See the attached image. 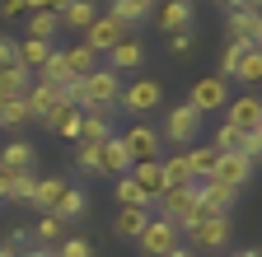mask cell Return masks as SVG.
<instances>
[{
    "instance_id": "1",
    "label": "cell",
    "mask_w": 262,
    "mask_h": 257,
    "mask_svg": "<svg viewBox=\"0 0 262 257\" xmlns=\"http://www.w3.org/2000/svg\"><path fill=\"white\" fill-rule=\"evenodd\" d=\"M122 99V80L108 66H94L89 75H80V112H117Z\"/></svg>"
},
{
    "instance_id": "2",
    "label": "cell",
    "mask_w": 262,
    "mask_h": 257,
    "mask_svg": "<svg viewBox=\"0 0 262 257\" xmlns=\"http://www.w3.org/2000/svg\"><path fill=\"white\" fill-rule=\"evenodd\" d=\"M183 243V234H178V224H169V220H159V215H150L145 220V229L136 234V248L145 252V257H169L173 248Z\"/></svg>"
},
{
    "instance_id": "3",
    "label": "cell",
    "mask_w": 262,
    "mask_h": 257,
    "mask_svg": "<svg viewBox=\"0 0 262 257\" xmlns=\"http://www.w3.org/2000/svg\"><path fill=\"white\" fill-rule=\"evenodd\" d=\"M164 99V89L159 80H136V84H122V99H117V112H131V117H145L155 112Z\"/></svg>"
},
{
    "instance_id": "4",
    "label": "cell",
    "mask_w": 262,
    "mask_h": 257,
    "mask_svg": "<svg viewBox=\"0 0 262 257\" xmlns=\"http://www.w3.org/2000/svg\"><path fill=\"white\" fill-rule=\"evenodd\" d=\"M122 141V150H126V159L131 164H145V159H159V131L155 126H145V122H136V126H126V131L117 136Z\"/></svg>"
},
{
    "instance_id": "5",
    "label": "cell",
    "mask_w": 262,
    "mask_h": 257,
    "mask_svg": "<svg viewBox=\"0 0 262 257\" xmlns=\"http://www.w3.org/2000/svg\"><path fill=\"white\" fill-rule=\"evenodd\" d=\"M229 234H234V229H229V215H206L202 224H192V229H187V243L196 252H220L229 243Z\"/></svg>"
},
{
    "instance_id": "6",
    "label": "cell",
    "mask_w": 262,
    "mask_h": 257,
    "mask_svg": "<svg viewBox=\"0 0 262 257\" xmlns=\"http://www.w3.org/2000/svg\"><path fill=\"white\" fill-rule=\"evenodd\" d=\"M196 131H202V112H192L187 103H178V108H169V117H164V136L159 141H173V145H192L196 141Z\"/></svg>"
},
{
    "instance_id": "7",
    "label": "cell",
    "mask_w": 262,
    "mask_h": 257,
    "mask_svg": "<svg viewBox=\"0 0 262 257\" xmlns=\"http://www.w3.org/2000/svg\"><path fill=\"white\" fill-rule=\"evenodd\" d=\"M225 103H229V89H225V80H215V75H206V80H196L192 89H187V108L192 112H225Z\"/></svg>"
},
{
    "instance_id": "8",
    "label": "cell",
    "mask_w": 262,
    "mask_h": 257,
    "mask_svg": "<svg viewBox=\"0 0 262 257\" xmlns=\"http://www.w3.org/2000/svg\"><path fill=\"white\" fill-rule=\"evenodd\" d=\"M253 178V164L239 154V150H229V154H215V169H211V182L229 187V192H244Z\"/></svg>"
},
{
    "instance_id": "9",
    "label": "cell",
    "mask_w": 262,
    "mask_h": 257,
    "mask_svg": "<svg viewBox=\"0 0 262 257\" xmlns=\"http://www.w3.org/2000/svg\"><path fill=\"white\" fill-rule=\"evenodd\" d=\"M126 33H131V28H122V24L113 19V14H98V19H94V24L84 28V42H89V47H94L98 56H108V52H113V47H117V42H122Z\"/></svg>"
},
{
    "instance_id": "10",
    "label": "cell",
    "mask_w": 262,
    "mask_h": 257,
    "mask_svg": "<svg viewBox=\"0 0 262 257\" xmlns=\"http://www.w3.org/2000/svg\"><path fill=\"white\" fill-rule=\"evenodd\" d=\"M225 126H234V131H262V103L253 94H239L234 103H225Z\"/></svg>"
},
{
    "instance_id": "11",
    "label": "cell",
    "mask_w": 262,
    "mask_h": 257,
    "mask_svg": "<svg viewBox=\"0 0 262 257\" xmlns=\"http://www.w3.org/2000/svg\"><path fill=\"white\" fill-rule=\"evenodd\" d=\"M150 206H155V215H159V220L178 224V215H183L187 206H196V187H164Z\"/></svg>"
},
{
    "instance_id": "12",
    "label": "cell",
    "mask_w": 262,
    "mask_h": 257,
    "mask_svg": "<svg viewBox=\"0 0 262 257\" xmlns=\"http://www.w3.org/2000/svg\"><path fill=\"white\" fill-rule=\"evenodd\" d=\"M229 42H244V47H262V14L253 10H229Z\"/></svg>"
},
{
    "instance_id": "13",
    "label": "cell",
    "mask_w": 262,
    "mask_h": 257,
    "mask_svg": "<svg viewBox=\"0 0 262 257\" xmlns=\"http://www.w3.org/2000/svg\"><path fill=\"white\" fill-rule=\"evenodd\" d=\"M122 173H131V159H126L122 141L117 136L98 141V178H122Z\"/></svg>"
},
{
    "instance_id": "14",
    "label": "cell",
    "mask_w": 262,
    "mask_h": 257,
    "mask_svg": "<svg viewBox=\"0 0 262 257\" xmlns=\"http://www.w3.org/2000/svg\"><path fill=\"white\" fill-rule=\"evenodd\" d=\"M155 24L164 28V33H187L192 28V0H164V5L155 10Z\"/></svg>"
},
{
    "instance_id": "15",
    "label": "cell",
    "mask_w": 262,
    "mask_h": 257,
    "mask_svg": "<svg viewBox=\"0 0 262 257\" xmlns=\"http://www.w3.org/2000/svg\"><path fill=\"white\" fill-rule=\"evenodd\" d=\"M234 197L239 192H229V187H220V182H196V201H202V211L206 215H229V206H234Z\"/></svg>"
},
{
    "instance_id": "16",
    "label": "cell",
    "mask_w": 262,
    "mask_h": 257,
    "mask_svg": "<svg viewBox=\"0 0 262 257\" xmlns=\"http://www.w3.org/2000/svg\"><path fill=\"white\" fill-rule=\"evenodd\" d=\"M94 19H98V5H94V0H66L61 14H56V24H61V28H71V33H84Z\"/></svg>"
},
{
    "instance_id": "17",
    "label": "cell",
    "mask_w": 262,
    "mask_h": 257,
    "mask_svg": "<svg viewBox=\"0 0 262 257\" xmlns=\"http://www.w3.org/2000/svg\"><path fill=\"white\" fill-rule=\"evenodd\" d=\"M42 122H47V131H52V136H61V141H80V108L61 103V108H52Z\"/></svg>"
},
{
    "instance_id": "18",
    "label": "cell",
    "mask_w": 262,
    "mask_h": 257,
    "mask_svg": "<svg viewBox=\"0 0 262 257\" xmlns=\"http://www.w3.org/2000/svg\"><path fill=\"white\" fill-rule=\"evenodd\" d=\"M141 61H145V47H141V38H131V33H126V38H122V42L108 52V71H117V75H122V71H136Z\"/></svg>"
},
{
    "instance_id": "19",
    "label": "cell",
    "mask_w": 262,
    "mask_h": 257,
    "mask_svg": "<svg viewBox=\"0 0 262 257\" xmlns=\"http://www.w3.org/2000/svg\"><path fill=\"white\" fill-rule=\"evenodd\" d=\"M24 103H28V112H33V117L42 122L52 108H61V94H56L52 84H42V80H33V84H28V94H24Z\"/></svg>"
},
{
    "instance_id": "20",
    "label": "cell",
    "mask_w": 262,
    "mask_h": 257,
    "mask_svg": "<svg viewBox=\"0 0 262 257\" xmlns=\"http://www.w3.org/2000/svg\"><path fill=\"white\" fill-rule=\"evenodd\" d=\"M131 182L145 192V201H155L164 192V173H159V159H145V164H131Z\"/></svg>"
},
{
    "instance_id": "21",
    "label": "cell",
    "mask_w": 262,
    "mask_h": 257,
    "mask_svg": "<svg viewBox=\"0 0 262 257\" xmlns=\"http://www.w3.org/2000/svg\"><path fill=\"white\" fill-rule=\"evenodd\" d=\"M52 52H56L52 42H38V38H24V42H19V66H24L28 75H38V71L47 66V61H52Z\"/></svg>"
},
{
    "instance_id": "22",
    "label": "cell",
    "mask_w": 262,
    "mask_h": 257,
    "mask_svg": "<svg viewBox=\"0 0 262 257\" xmlns=\"http://www.w3.org/2000/svg\"><path fill=\"white\" fill-rule=\"evenodd\" d=\"M122 28H131V24H145L150 14H155V0H113V10H108Z\"/></svg>"
},
{
    "instance_id": "23",
    "label": "cell",
    "mask_w": 262,
    "mask_h": 257,
    "mask_svg": "<svg viewBox=\"0 0 262 257\" xmlns=\"http://www.w3.org/2000/svg\"><path fill=\"white\" fill-rule=\"evenodd\" d=\"M183 159H187L192 182H206V178H211V169H215V150H211V145H187V150H183Z\"/></svg>"
},
{
    "instance_id": "24",
    "label": "cell",
    "mask_w": 262,
    "mask_h": 257,
    "mask_svg": "<svg viewBox=\"0 0 262 257\" xmlns=\"http://www.w3.org/2000/svg\"><path fill=\"white\" fill-rule=\"evenodd\" d=\"M113 136V112H80V141L98 145Z\"/></svg>"
},
{
    "instance_id": "25",
    "label": "cell",
    "mask_w": 262,
    "mask_h": 257,
    "mask_svg": "<svg viewBox=\"0 0 262 257\" xmlns=\"http://www.w3.org/2000/svg\"><path fill=\"white\" fill-rule=\"evenodd\" d=\"M61 61H66V71L80 80V75H89V71L98 66V52H94L89 42H75V47H66V52H61Z\"/></svg>"
},
{
    "instance_id": "26",
    "label": "cell",
    "mask_w": 262,
    "mask_h": 257,
    "mask_svg": "<svg viewBox=\"0 0 262 257\" xmlns=\"http://www.w3.org/2000/svg\"><path fill=\"white\" fill-rule=\"evenodd\" d=\"M66 187H71L66 178H38V187H33V206H42V211L52 215V211H56V201L66 197Z\"/></svg>"
},
{
    "instance_id": "27",
    "label": "cell",
    "mask_w": 262,
    "mask_h": 257,
    "mask_svg": "<svg viewBox=\"0 0 262 257\" xmlns=\"http://www.w3.org/2000/svg\"><path fill=\"white\" fill-rule=\"evenodd\" d=\"M145 220H150V211H145V206H122V211H117V220H113V229H117L122 239H136V234L145 229Z\"/></svg>"
},
{
    "instance_id": "28",
    "label": "cell",
    "mask_w": 262,
    "mask_h": 257,
    "mask_svg": "<svg viewBox=\"0 0 262 257\" xmlns=\"http://www.w3.org/2000/svg\"><path fill=\"white\" fill-rule=\"evenodd\" d=\"M159 173H164V187H196V182H192V173H187L183 150H178L173 159H159Z\"/></svg>"
},
{
    "instance_id": "29",
    "label": "cell",
    "mask_w": 262,
    "mask_h": 257,
    "mask_svg": "<svg viewBox=\"0 0 262 257\" xmlns=\"http://www.w3.org/2000/svg\"><path fill=\"white\" fill-rule=\"evenodd\" d=\"M28 84H33V75L19 66V61H14V66H0V89H5L10 99H24V94H28Z\"/></svg>"
},
{
    "instance_id": "30",
    "label": "cell",
    "mask_w": 262,
    "mask_h": 257,
    "mask_svg": "<svg viewBox=\"0 0 262 257\" xmlns=\"http://www.w3.org/2000/svg\"><path fill=\"white\" fill-rule=\"evenodd\" d=\"M84 211H89V197H84L80 187H66V197L56 201V211H52V215H56V220H80Z\"/></svg>"
},
{
    "instance_id": "31",
    "label": "cell",
    "mask_w": 262,
    "mask_h": 257,
    "mask_svg": "<svg viewBox=\"0 0 262 257\" xmlns=\"http://www.w3.org/2000/svg\"><path fill=\"white\" fill-rule=\"evenodd\" d=\"M28 122H33V112H28L24 99H10L5 108H0V126H5V131H24Z\"/></svg>"
},
{
    "instance_id": "32",
    "label": "cell",
    "mask_w": 262,
    "mask_h": 257,
    "mask_svg": "<svg viewBox=\"0 0 262 257\" xmlns=\"http://www.w3.org/2000/svg\"><path fill=\"white\" fill-rule=\"evenodd\" d=\"M56 33H61L56 14H42V10H33V14H28V38H38V42H52Z\"/></svg>"
},
{
    "instance_id": "33",
    "label": "cell",
    "mask_w": 262,
    "mask_h": 257,
    "mask_svg": "<svg viewBox=\"0 0 262 257\" xmlns=\"http://www.w3.org/2000/svg\"><path fill=\"white\" fill-rule=\"evenodd\" d=\"M113 197L122 201V206H145L150 211V201H145V192L131 182V173H122V178H113Z\"/></svg>"
},
{
    "instance_id": "34",
    "label": "cell",
    "mask_w": 262,
    "mask_h": 257,
    "mask_svg": "<svg viewBox=\"0 0 262 257\" xmlns=\"http://www.w3.org/2000/svg\"><path fill=\"white\" fill-rule=\"evenodd\" d=\"M38 159V150H33L28 141H14V145H5V154H0V164H10V169H19V173H28V164Z\"/></svg>"
},
{
    "instance_id": "35",
    "label": "cell",
    "mask_w": 262,
    "mask_h": 257,
    "mask_svg": "<svg viewBox=\"0 0 262 257\" xmlns=\"http://www.w3.org/2000/svg\"><path fill=\"white\" fill-rule=\"evenodd\" d=\"M33 239H38L42 248H56V243L66 239V220H56V215H42V220H38V229H33Z\"/></svg>"
},
{
    "instance_id": "36",
    "label": "cell",
    "mask_w": 262,
    "mask_h": 257,
    "mask_svg": "<svg viewBox=\"0 0 262 257\" xmlns=\"http://www.w3.org/2000/svg\"><path fill=\"white\" fill-rule=\"evenodd\" d=\"M244 84H257L262 80V47H248L244 56H239V71H234Z\"/></svg>"
},
{
    "instance_id": "37",
    "label": "cell",
    "mask_w": 262,
    "mask_h": 257,
    "mask_svg": "<svg viewBox=\"0 0 262 257\" xmlns=\"http://www.w3.org/2000/svg\"><path fill=\"white\" fill-rule=\"evenodd\" d=\"M75 169H80V173H89V178H98V145L75 141Z\"/></svg>"
},
{
    "instance_id": "38",
    "label": "cell",
    "mask_w": 262,
    "mask_h": 257,
    "mask_svg": "<svg viewBox=\"0 0 262 257\" xmlns=\"http://www.w3.org/2000/svg\"><path fill=\"white\" fill-rule=\"evenodd\" d=\"M244 52H248L244 42H229V47L220 52V66H215V80H229V75H234V71H239V56H244Z\"/></svg>"
},
{
    "instance_id": "39",
    "label": "cell",
    "mask_w": 262,
    "mask_h": 257,
    "mask_svg": "<svg viewBox=\"0 0 262 257\" xmlns=\"http://www.w3.org/2000/svg\"><path fill=\"white\" fill-rule=\"evenodd\" d=\"M239 141H244V131H234V126H215V154H229V150H239Z\"/></svg>"
},
{
    "instance_id": "40",
    "label": "cell",
    "mask_w": 262,
    "mask_h": 257,
    "mask_svg": "<svg viewBox=\"0 0 262 257\" xmlns=\"http://www.w3.org/2000/svg\"><path fill=\"white\" fill-rule=\"evenodd\" d=\"M56 257H94V248H89V239H61Z\"/></svg>"
},
{
    "instance_id": "41",
    "label": "cell",
    "mask_w": 262,
    "mask_h": 257,
    "mask_svg": "<svg viewBox=\"0 0 262 257\" xmlns=\"http://www.w3.org/2000/svg\"><path fill=\"white\" fill-rule=\"evenodd\" d=\"M33 187H38V178H33V173H19V187L10 192V201H19V206H33Z\"/></svg>"
},
{
    "instance_id": "42",
    "label": "cell",
    "mask_w": 262,
    "mask_h": 257,
    "mask_svg": "<svg viewBox=\"0 0 262 257\" xmlns=\"http://www.w3.org/2000/svg\"><path fill=\"white\" fill-rule=\"evenodd\" d=\"M169 52L173 56H187L192 52V28H187V33H169Z\"/></svg>"
},
{
    "instance_id": "43",
    "label": "cell",
    "mask_w": 262,
    "mask_h": 257,
    "mask_svg": "<svg viewBox=\"0 0 262 257\" xmlns=\"http://www.w3.org/2000/svg\"><path fill=\"white\" fill-rule=\"evenodd\" d=\"M0 14L5 19H28V0H0Z\"/></svg>"
},
{
    "instance_id": "44",
    "label": "cell",
    "mask_w": 262,
    "mask_h": 257,
    "mask_svg": "<svg viewBox=\"0 0 262 257\" xmlns=\"http://www.w3.org/2000/svg\"><path fill=\"white\" fill-rule=\"evenodd\" d=\"M19 61V42L14 38H0V66H14Z\"/></svg>"
},
{
    "instance_id": "45",
    "label": "cell",
    "mask_w": 262,
    "mask_h": 257,
    "mask_svg": "<svg viewBox=\"0 0 262 257\" xmlns=\"http://www.w3.org/2000/svg\"><path fill=\"white\" fill-rule=\"evenodd\" d=\"M61 5H66V0H28V14H33V10H42V14H61Z\"/></svg>"
},
{
    "instance_id": "46",
    "label": "cell",
    "mask_w": 262,
    "mask_h": 257,
    "mask_svg": "<svg viewBox=\"0 0 262 257\" xmlns=\"http://www.w3.org/2000/svg\"><path fill=\"white\" fill-rule=\"evenodd\" d=\"M24 243H33V229H24V224H19V229H14V234H10V248H14V252H19V248H24Z\"/></svg>"
},
{
    "instance_id": "47",
    "label": "cell",
    "mask_w": 262,
    "mask_h": 257,
    "mask_svg": "<svg viewBox=\"0 0 262 257\" xmlns=\"http://www.w3.org/2000/svg\"><path fill=\"white\" fill-rule=\"evenodd\" d=\"M33 257H56V248H33Z\"/></svg>"
},
{
    "instance_id": "48",
    "label": "cell",
    "mask_w": 262,
    "mask_h": 257,
    "mask_svg": "<svg viewBox=\"0 0 262 257\" xmlns=\"http://www.w3.org/2000/svg\"><path fill=\"white\" fill-rule=\"evenodd\" d=\"M215 5H225V10H239V5H244V0H215Z\"/></svg>"
},
{
    "instance_id": "49",
    "label": "cell",
    "mask_w": 262,
    "mask_h": 257,
    "mask_svg": "<svg viewBox=\"0 0 262 257\" xmlns=\"http://www.w3.org/2000/svg\"><path fill=\"white\" fill-rule=\"evenodd\" d=\"M169 257H192V252H187V248H183V243H178V248H173V252H169Z\"/></svg>"
},
{
    "instance_id": "50",
    "label": "cell",
    "mask_w": 262,
    "mask_h": 257,
    "mask_svg": "<svg viewBox=\"0 0 262 257\" xmlns=\"http://www.w3.org/2000/svg\"><path fill=\"white\" fill-rule=\"evenodd\" d=\"M0 257H19V252H14V248H10V243H5V248H0Z\"/></svg>"
},
{
    "instance_id": "51",
    "label": "cell",
    "mask_w": 262,
    "mask_h": 257,
    "mask_svg": "<svg viewBox=\"0 0 262 257\" xmlns=\"http://www.w3.org/2000/svg\"><path fill=\"white\" fill-rule=\"evenodd\" d=\"M5 103H10V94H5V89H0V108H5Z\"/></svg>"
},
{
    "instance_id": "52",
    "label": "cell",
    "mask_w": 262,
    "mask_h": 257,
    "mask_svg": "<svg viewBox=\"0 0 262 257\" xmlns=\"http://www.w3.org/2000/svg\"><path fill=\"white\" fill-rule=\"evenodd\" d=\"M229 257H244V252H229Z\"/></svg>"
},
{
    "instance_id": "53",
    "label": "cell",
    "mask_w": 262,
    "mask_h": 257,
    "mask_svg": "<svg viewBox=\"0 0 262 257\" xmlns=\"http://www.w3.org/2000/svg\"><path fill=\"white\" fill-rule=\"evenodd\" d=\"M244 257H257V252H244Z\"/></svg>"
},
{
    "instance_id": "54",
    "label": "cell",
    "mask_w": 262,
    "mask_h": 257,
    "mask_svg": "<svg viewBox=\"0 0 262 257\" xmlns=\"http://www.w3.org/2000/svg\"><path fill=\"white\" fill-rule=\"evenodd\" d=\"M24 257H33V252H24Z\"/></svg>"
}]
</instances>
